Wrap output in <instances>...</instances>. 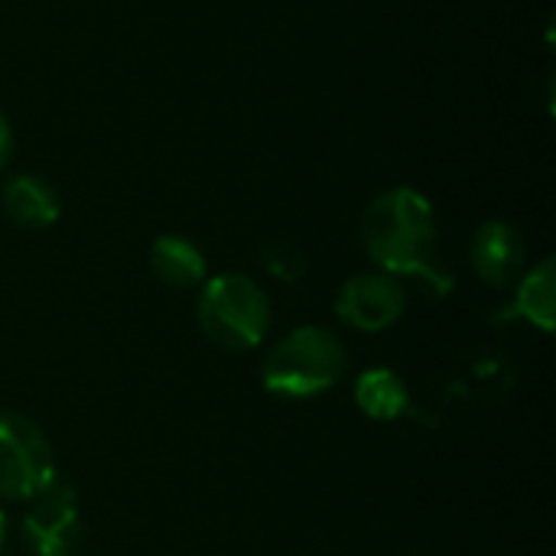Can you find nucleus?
<instances>
[{"label":"nucleus","instance_id":"1","mask_svg":"<svg viewBox=\"0 0 556 556\" xmlns=\"http://www.w3.org/2000/svg\"><path fill=\"white\" fill-rule=\"evenodd\" d=\"M362 241L368 257L391 277H414L430 287L437 296L453 290V277L437 261L440 225L433 202L410 189L397 186L381 192L362 218Z\"/></svg>","mask_w":556,"mask_h":556},{"label":"nucleus","instance_id":"2","mask_svg":"<svg viewBox=\"0 0 556 556\" xmlns=\"http://www.w3.org/2000/svg\"><path fill=\"white\" fill-rule=\"evenodd\" d=\"M349 352L342 339L323 326H300L287 332L264 358L261 381L277 397H316L342 381Z\"/></svg>","mask_w":556,"mask_h":556},{"label":"nucleus","instance_id":"3","mask_svg":"<svg viewBox=\"0 0 556 556\" xmlns=\"http://www.w3.org/2000/svg\"><path fill=\"white\" fill-rule=\"evenodd\" d=\"M195 323L215 349L251 352L270 329V300L254 277L218 274L199 290Z\"/></svg>","mask_w":556,"mask_h":556},{"label":"nucleus","instance_id":"4","mask_svg":"<svg viewBox=\"0 0 556 556\" xmlns=\"http://www.w3.org/2000/svg\"><path fill=\"white\" fill-rule=\"evenodd\" d=\"M46 433L23 414L0 410V502H29L55 482Z\"/></svg>","mask_w":556,"mask_h":556},{"label":"nucleus","instance_id":"5","mask_svg":"<svg viewBox=\"0 0 556 556\" xmlns=\"http://www.w3.org/2000/svg\"><path fill=\"white\" fill-rule=\"evenodd\" d=\"M78 495L65 479H55L36 498L26 502L23 541L33 556H75L78 538Z\"/></svg>","mask_w":556,"mask_h":556},{"label":"nucleus","instance_id":"6","mask_svg":"<svg viewBox=\"0 0 556 556\" xmlns=\"http://www.w3.org/2000/svg\"><path fill=\"white\" fill-rule=\"evenodd\" d=\"M407 309L404 283L384 270L349 277L336 293V316L358 332H384Z\"/></svg>","mask_w":556,"mask_h":556},{"label":"nucleus","instance_id":"7","mask_svg":"<svg viewBox=\"0 0 556 556\" xmlns=\"http://www.w3.org/2000/svg\"><path fill=\"white\" fill-rule=\"evenodd\" d=\"M469 261L472 270L482 283L495 287V290H508L518 283V277L525 274L528 264V248L521 231L505 222V218H489L485 225H479V231L472 235V248H469Z\"/></svg>","mask_w":556,"mask_h":556},{"label":"nucleus","instance_id":"8","mask_svg":"<svg viewBox=\"0 0 556 556\" xmlns=\"http://www.w3.org/2000/svg\"><path fill=\"white\" fill-rule=\"evenodd\" d=\"M0 205L13 225L29 228V231H42V228L55 225L62 215V202H59L55 186L42 176H33V173L10 176L3 182V192H0Z\"/></svg>","mask_w":556,"mask_h":556},{"label":"nucleus","instance_id":"9","mask_svg":"<svg viewBox=\"0 0 556 556\" xmlns=\"http://www.w3.org/2000/svg\"><path fill=\"white\" fill-rule=\"evenodd\" d=\"M511 319H525L541 332H554L556 329V261L544 257L541 264H534L531 270H525L515 283V296L511 306H505L495 323H511Z\"/></svg>","mask_w":556,"mask_h":556},{"label":"nucleus","instance_id":"10","mask_svg":"<svg viewBox=\"0 0 556 556\" xmlns=\"http://www.w3.org/2000/svg\"><path fill=\"white\" fill-rule=\"evenodd\" d=\"M150 270L169 290H195L208 280L205 254L182 235H160L150 248Z\"/></svg>","mask_w":556,"mask_h":556},{"label":"nucleus","instance_id":"11","mask_svg":"<svg viewBox=\"0 0 556 556\" xmlns=\"http://www.w3.org/2000/svg\"><path fill=\"white\" fill-rule=\"evenodd\" d=\"M355 404L365 417L391 424L410 410V391L404 378L391 368H368L355 381Z\"/></svg>","mask_w":556,"mask_h":556},{"label":"nucleus","instance_id":"12","mask_svg":"<svg viewBox=\"0 0 556 556\" xmlns=\"http://www.w3.org/2000/svg\"><path fill=\"white\" fill-rule=\"evenodd\" d=\"M264 267L270 277H277L280 283H296L306 277V254L293 244H270L264 251Z\"/></svg>","mask_w":556,"mask_h":556},{"label":"nucleus","instance_id":"13","mask_svg":"<svg viewBox=\"0 0 556 556\" xmlns=\"http://www.w3.org/2000/svg\"><path fill=\"white\" fill-rule=\"evenodd\" d=\"M10 153H13V127H10L7 114L0 111V169L7 166Z\"/></svg>","mask_w":556,"mask_h":556},{"label":"nucleus","instance_id":"14","mask_svg":"<svg viewBox=\"0 0 556 556\" xmlns=\"http://www.w3.org/2000/svg\"><path fill=\"white\" fill-rule=\"evenodd\" d=\"M3 531H7V528H3V511H0V551H3Z\"/></svg>","mask_w":556,"mask_h":556}]
</instances>
